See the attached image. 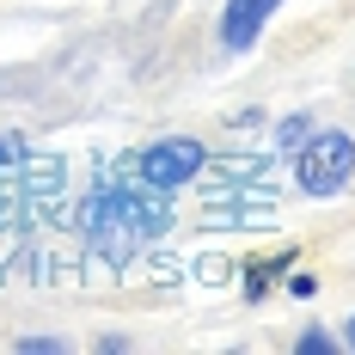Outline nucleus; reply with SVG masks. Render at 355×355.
Instances as JSON below:
<instances>
[{"mask_svg": "<svg viewBox=\"0 0 355 355\" xmlns=\"http://www.w3.org/2000/svg\"><path fill=\"white\" fill-rule=\"evenodd\" d=\"M19 159H25V135H0V172H19Z\"/></svg>", "mask_w": 355, "mask_h": 355, "instance_id": "8", "label": "nucleus"}, {"mask_svg": "<svg viewBox=\"0 0 355 355\" xmlns=\"http://www.w3.org/2000/svg\"><path fill=\"white\" fill-rule=\"evenodd\" d=\"M209 166V147L196 141V135H159V141H147L135 159H129V178L147 184V190H184V184H196Z\"/></svg>", "mask_w": 355, "mask_h": 355, "instance_id": "2", "label": "nucleus"}, {"mask_svg": "<svg viewBox=\"0 0 355 355\" xmlns=\"http://www.w3.org/2000/svg\"><path fill=\"white\" fill-rule=\"evenodd\" d=\"M331 349H343V337H331L324 324H306V331L294 337V355H331Z\"/></svg>", "mask_w": 355, "mask_h": 355, "instance_id": "6", "label": "nucleus"}, {"mask_svg": "<svg viewBox=\"0 0 355 355\" xmlns=\"http://www.w3.org/2000/svg\"><path fill=\"white\" fill-rule=\"evenodd\" d=\"M282 12V0H227L220 6V49L227 55H245V49H257V37H263V25Z\"/></svg>", "mask_w": 355, "mask_h": 355, "instance_id": "3", "label": "nucleus"}, {"mask_svg": "<svg viewBox=\"0 0 355 355\" xmlns=\"http://www.w3.org/2000/svg\"><path fill=\"white\" fill-rule=\"evenodd\" d=\"M288 270H294V251H282V257H263V263H251V270H245V300L257 306V300H263L270 288L282 282Z\"/></svg>", "mask_w": 355, "mask_h": 355, "instance_id": "4", "label": "nucleus"}, {"mask_svg": "<svg viewBox=\"0 0 355 355\" xmlns=\"http://www.w3.org/2000/svg\"><path fill=\"white\" fill-rule=\"evenodd\" d=\"M355 184V135L349 129H313L306 141L294 147V190L300 196H343Z\"/></svg>", "mask_w": 355, "mask_h": 355, "instance_id": "1", "label": "nucleus"}, {"mask_svg": "<svg viewBox=\"0 0 355 355\" xmlns=\"http://www.w3.org/2000/svg\"><path fill=\"white\" fill-rule=\"evenodd\" d=\"M343 343H349V349H355V319H349V324H343Z\"/></svg>", "mask_w": 355, "mask_h": 355, "instance_id": "11", "label": "nucleus"}, {"mask_svg": "<svg viewBox=\"0 0 355 355\" xmlns=\"http://www.w3.org/2000/svg\"><path fill=\"white\" fill-rule=\"evenodd\" d=\"M282 288L294 294V300H313V294H319V282H313L306 270H288V276H282Z\"/></svg>", "mask_w": 355, "mask_h": 355, "instance_id": "9", "label": "nucleus"}, {"mask_svg": "<svg viewBox=\"0 0 355 355\" xmlns=\"http://www.w3.org/2000/svg\"><path fill=\"white\" fill-rule=\"evenodd\" d=\"M98 349H105V355H123V349H129V337H123V331H105V337H98Z\"/></svg>", "mask_w": 355, "mask_h": 355, "instance_id": "10", "label": "nucleus"}, {"mask_svg": "<svg viewBox=\"0 0 355 355\" xmlns=\"http://www.w3.org/2000/svg\"><path fill=\"white\" fill-rule=\"evenodd\" d=\"M313 129H319V123H313V110H294V116H282V123H276V147H282V153H294Z\"/></svg>", "mask_w": 355, "mask_h": 355, "instance_id": "5", "label": "nucleus"}, {"mask_svg": "<svg viewBox=\"0 0 355 355\" xmlns=\"http://www.w3.org/2000/svg\"><path fill=\"white\" fill-rule=\"evenodd\" d=\"M12 349H19V355H62V349H68V337H55V331H31V337H19Z\"/></svg>", "mask_w": 355, "mask_h": 355, "instance_id": "7", "label": "nucleus"}]
</instances>
